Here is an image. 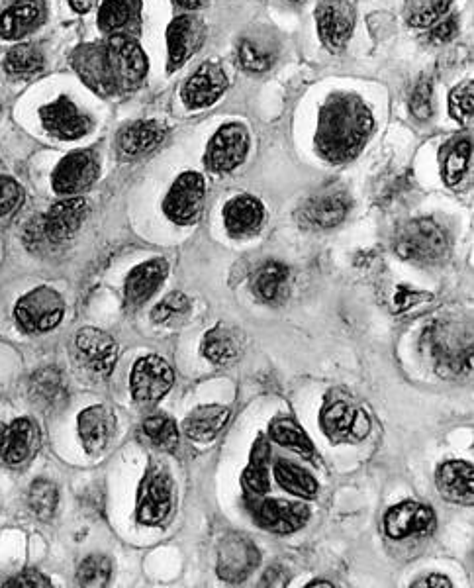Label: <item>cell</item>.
<instances>
[{
	"mask_svg": "<svg viewBox=\"0 0 474 588\" xmlns=\"http://www.w3.org/2000/svg\"><path fill=\"white\" fill-rule=\"evenodd\" d=\"M275 477L277 483L290 494L298 496V498H306L312 500L318 494V481L302 467H298L292 461H277L275 465Z\"/></svg>",
	"mask_w": 474,
	"mask_h": 588,
	"instance_id": "obj_34",
	"label": "cell"
},
{
	"mask_svg": "<svg viewBox=\"0 0 474 588\" xmlns=\"http://www.w3.org/2000/svg\"><path fill=\"white\" fill-rule=\"evenodd\" d=\"M316 22L324 46L337 53L353 34L355 8L349 0H324L316 10Z\"/></svg>",
	"mask_w": 474,
	"mask_h": 588,
	"instance_id": "obj_15",
	"label": "cell"
},
{
	"mask_svg": "<svg viewBox=\"0 0 474 588\" xmlns=\"http://www.w3.org/2000/svg\"><path fill=\"white\" fill-rule=\"evenodd\" d=\"M228 89V79L216 63H204L183 87L185 104L196 110L214 104Z\"/></svg>",
	"mask_w": 474,
	"mask_h": 588,
	"instance_id": "obj_23",
	"label": "cell"
},
{
	"mask_svg": "<svg viewBox=\"0 0 474 588\" xmlns=\"http://www.w3.org/2000/svg\"><path fill=\"white\" fill-rule=\"evenodd\" d=\"M28 504L40 520H49L57 508V487L46 479L34 481L28 492Z\"/></svg>",
	"mask_w": 474,
	"mask_h": 588,
	"instance_id": "obj_42",
	"label": "cell"
},
{
	"mask_svg": "<svg viewBox=\"0 0 474 588\" xmlns=\"http://www.w3.org/2000/svg\"><path fill=\"white\" fill-rule=\"evenodd\" d=\"M169 263L165 259H149L138 265L126 279V302L132 306H140L159 291L163 281L167 279Z\"/></svg>",
	"mask_w": 474,
	"mask_h": 588,
	"instance_id": "obj_26",
	"label": "cell"
},
{
	"mask_svg": "<svg viewBox=\"0 0 474 588\" xmlns=\"http://www.w3.org/2000/svg\"><path fill=\"white\" fill-rule=\"evenodd\" d=\"M286 2H290V4H296V6H300V4H304L306 0H286Z\"/></svg>",
	"mask_w": 474,
	"mask_h": 588,
	"instance_id": "obj_57",
	"label": "cell"
},
{
	"mask_svg": "<svg viewBox=\"0 0 474 588\" xmlns=\"http://www.w3.org/2000/svg\"><path fill=\"white\" fill-rule=\"evenodd\" d=\"M112 75L118 89H136L147 73V57L140 44L128 36H114L106 44Z\"/></svg>",
	"mask_w": 474,
	"mask_h": 588,
	"instance_id": "obj_13",
	"label": "cell"
},
{
	"mask_svg": "<svg viewBox=\"0 0 474 588\" xmlns=\"http://www.w3.org/2000/svg\"><path fill=\"white\" fill-rule=\"evenodd\" d=\"M63 314L65 302L61 294L49 287H38L32 293L24 294L14 308L16 322L26 334L51 332L59 326Z\"/></svg>",
	"mask_w": 474,
	"mask_h": 588,
	"instance_id": "obj_4",
	"label": "cell"
},
{
	"mask_svg": "<svg viewBox=\"0 0 474 588\" xmlns=\"http://www.w3.org/2000/svg\"><path fill=\"white\" fill-rule=\"evenodd\" d=\"M247 149L249 138L245 128L239 124H226L210 140L206 165L214 173H230L245 161Z\"/></svg>",
	"mask_w": 474,
	"mask_h": 588,
	"instance_id": "obj_14",
	"label": "cell"
},
{
	"mask_svg": "<svg viewBox=\"0 0 474 588\" xmlns=\"http://www.w3.org/2000/svg\"><path fill=\"white\" fill-rule=\"evenodd\" d=\"M435 526L433 510L416 500H406L390 508L384 516V530L392 539L426 536Z\"/></svg>",
	"mask_w": 474,
	"mask_h": 588,
	"instance_id": "obj_17",
	"label": "cell"
},
{
	"mask_svg": "<svg viewBox=\"0 0 474 588\" xmlns=\"http://www.w3.org/2000/svg\"><path fill=\"white\" fill-rule=\"evenodd\" d=\"M261 555L257 545L243 536L230 534L218 549V577L226 583H243L259 567Z\"/></svg>",
	"mask_w": 474,
	"mask_h": 588,
	"instance_id": "obj_12",
	"label": "cell"
},
{
	"mask_svg": "<svg viewBox=\"0 0 474 588\" xmlns=\"http://www.w3.org/2000/svg\"><path fill=\"white\" fill-rule=\"evenodd\" d=\"M181 8H187V10H196L202 6V0H175Z\"/></svg>",
	"mask_w": 474,
	"mask_h": 588,
	"instance_id": "obj_55",
	"label": "cell"
},
{
	"mask_svg": "<svg viewBox=\"0 0 474 588\" xmlns=\"http://www.w3.org/2000/svg\"><path fill=\"white\" fill-rule=\"evenodd\" d=\"M190 308L189 296L183 293H171L169 296H165L151 312V320L161 324V322H167L169 318L173 316H179V314H185Z\"/></svg>",
	"mask_w": 474,
	"mask_h": 588,
	"instance_id": "obj_44",
	"label": "cell"
},
{
	"mask_svg": "<svg viewBox=\"0 0 474 588\" xmlns=\"http://www.w3.org/2000/svg\"><path fill=\"white\" fill-rule=\"evenodd\" d=\"M243 338L237 328L218 324L202 340V355L214 365H228L239 357Z\"/></svg>",
	"mask_w": 474,
	"mask_h": 588,
	"instance_id": "obj_31",
	"label": "cell"
},
{
	"mask_svg": "<svg viewBox=\"0 0 474 588\" xmlns=\"http://www.w3.org/2000/svg\"><path fill=\"white\" fill-rule=\"evenodd\" d=\"M412 587L451 588L453 587V583L447 577H443V575H429L426 579H422L420 583H414Z\"/></svg>",
	"mask_w": 474,
	"mask_h": 588,
	"instance_id": "obj_53",
	"label": "cell"
},
{
	"mask_svg": "<svg viewBox=\"0 0 474 588\" xmlns=\"http://www.w3.org/2000/svg\"><path fill=\"white\" fill-rule=\"evenodd\" d=\"M204 30L194 16H179L169 24L167 48H169V73L179 71L200 48Z\"/></svg>",
	"mask_w": 474,
	"mask_h": 588,
	"instance_id": "obj_22",
	"label": "cell"
},
{
	"mask_svg": "<svg viewBox=\"0 0 474 588\" xmlns=\"http://www.w3.org/2000/svg\"><path fill=\"white\" fill-rule=\"evenodd\" d=\"M245 504L257 522L259 528L277 534L288 536L302 530L310 520V508L302 502H286L277 498H245Z\"/></svg>",
	"mask_w": 474,
	"mask_h": 588,
	"instance_id": "obj_5",
	"label": "cell"
},
{
	"mask_svg": "<svg viewBox=\"0 0 474 588\" xmlns=\"http://www.w3.org/2000/svg\"><path fill=\"white\" fill-rule=\"evenodd\" d=\"M112 577V561L106 555H89L77 569L81 587H106Z\"/></svg>",
	"mask_w": 474,
	"mask_h": 588,
	"instance_id": "obj_41",
	"label": "cell"
},
{
	"mask_svg": "<svg viewBox=\"0 0 474 588\" xmlns=\"http://www.w3.org/2000/svg\"><path fill=\"white\" fill-rule=\"evenodd\" d=\"M422 347H426L435 371L445 377H463L473 373V336L455 334L451 326L427 328L422 336Z\"/></svg>",
	"mask_w": 474,
	"mask_h": 588,
	"instance_id": "obj_2",
	"label": "cell"
},
{
	"mask_svg": "<svg viewBox=\"0 0 474 588\" xmlns=\"http://www.w3.org/2000/svg\"><path fill=\"white\" fill-rule=\"evenodd\" d=\"M4 587L44 588L51 587V583H49L48 577H44L42 573H38L34 569H26V571L18 573L16 577H12L10 581H6Z\"/></svg>",
	"mask_w": 474,
	"mask_h": 588,
	"instance_id": "obj_49",
	"label": "cell"
},
{
	"mask_svg": "<svg viewBox=\"0 0 474 588\" xmlns=\"http://www.w3.org/2000/svg\"><path fill=\"white\" fill-rule=\"evenodd\" d=\"M143 434L151 440L153 445H157L159 449H165V451H173L179 445L177 424L163 414L149 416L143 422Z\"/></svg>",
	"mask_w": 474,
	"mask_h": 588,
	"instance_id": "obj_39",
	"label": "cell"
},
{
	"mask_svg": "<svg viewBox=\"0 0 474 588\" xmlns=\"http://www.w3.org/2000/svg\"><path fill=\"white\" fill-rule=\"evenodd\" d=\"M269 459H271V445L263 434H259L251 449L249 465L241 475L245 498L265 496L269 492Z\"/></svg>",
	"mask_w": 474,
	"mask_h": 588,
	"instance_id": "obj_29",
	"label": "cell"
},
{
	"mask_svg": "<svg viewBox=\"0 0 474 588\" xmlns=\"http://www.w3.org/2000/svg\"><path fill=\"white\" fill-rule=\"evenodd\" d=\"M349 208H351V200L341 193L316 196L306 200L300 206V210L296 212V218L306 228L328 230L341 224L347 218Z\"/></svg>",
	"mask_w": 474,
	"mask_h": 588,
	"instance_id": "obj_21",
	"label": "cell"
},
{
	"mask_svg": "<svg viewBox=\"0 0 474 588\" xmlns=\"http://www.w3.org/2000/svg\"><path fill=\"white\" fill-rule=\"evenodd\" d=\"M230 414L232 412L228 406H220V404L198 406L185 420V434L190 440L200 441V443L216 440V436L228 424Z\"/></svg>",
	"mask_w": 474,
	"mask_h": 588,
	"instance_id": "obj_28",
	"label": "cell"
},
{
	"mask_svg": "<svg viewBox=\"0 0 474 588\" xmlns=\"http://www.w3.org/2000/svg\"><path fill=\"white\" fill-rule=\"evenodd\" d=\"M286 281L288 267L277 261H269L257 271L253 279V291L263 302H275L277 298H281Z\"/></svg>",
	"mask_w": 474,
	"mask_h": 588,
	"instance_id": "obj_36",
	"label": "cell"
},
{
	"mask_svg": "<svg viewBox=\"0 0 474 588\" xmlns=\"http://www.w3.org/2000/svg\"><path fill=\"white\" fill-rule=\"evenodd\" d=\"M471 157H473V144L469 140H461L449 151L443 163V179L449 187H457L465 179L471 167Z\"/></svg>",
	"mask_w": 474,
	"mask_h": 588,
	"instance_id": "obj_38",
	"label": "cell"
},
{
	"mask_svg": "<svg viewBox=\"0 0 474 588\" xmlns=\"http://www.w3.org/2000/svg\"><path fill=\"white\" fill-rule=\"evenodd\" d=\"M165 138V128L157 122H136L118 134V151L124 159H136L159 146Z\"/></svg>",
	"mask_w": 474,
	"mask_h": 588,
	"instance_id": "obj_30",
	"label": "cell"
},
{
	"mask_svg": "<svg viewBox=\"0 0 474 588\" xmlns=\"http://www.w3.org/2000/svg\"><path fill=\"white\" fill-rule=\"evenodd\" d=\"M44 67V55L34 46H16L6 53L4 69L12 77H32Z\"/></svg>",
	"mask_w": 474,
	"mask_h": 588,
	"instance_id": "obj_37",
	"label": "cell"
},
{
	"mask_svg": "<svg viewBox=\"0 0 474 588\" xmlns=\"http://www.w3.org/2000/svg\"><path fill=\"white\" fill-rule=\"evenodd\" d=\"M451 2L453 0H429L426 8H422L410 16V24L416 28H427V26L435 24L449 10Z\"/></svg>",
	"mask_w": 474,
	"mask_h": 588,
	"instance_id": "obj_47",
	"label": "cell"
},
{
	"mask_svg": "<svg viewBox=\"0 0 474 588\" xmlns=\"http://www.w3.org/2000/svg\"><path fill=\"white\" fill-rule=\"evenodd\" d=\"M134 16L132 0H104L98 10V26L106 32L122 30Z\"/></svg>",
	"mask_w": 474,
	"mask_h": 588,
	"instance_id": "obj_40",
	"label": "cell"
},
{
	"mask_svg": "<svg viewBox=\"0 0 474 588\" xmlns=\"http://www.w3.org/2000/svg\"><path fill=\"white\" fill-rule=\"evenodd\" d=\"M320 424L333 443H357L371 434V418L369 414L347 402V400H332L322 408Z\"/></svg>",
	"mask_w": 474,
	"mask_h": 588,
	"instance_id": "obj_8",
	"label": "cell"
},
{
	"mask_svg": "<svg viewBox=\"0 0 474 588\" xmlns=\"http://www.w3.org/2000/svg\"><path fill=\"white\" fill-rule=\"evenodd\" d=\"M73 67L100 97H110L118 91L106 46H81L73 53Z\"/></svg>",
	"mask_w": 474,
	"mask_h": 588,
	"instance_id": "obj_19",
	"label": "cell"
},
{
	"mask_svg": "<svg viewBox=\"0 0 474 588\" xmlns=\"http://www.w3.org/2000/svg\"><path fill=\"white\" fill-rule=\"evenodd\" d=\"M42 122L46 130L61 140H79L91 130V120L79 112V108L67 97H59L55 102L42 108Z\"/></svg>",
	"mask_w": 474,
	"mask_h": 588,
	"instance_id": "obj_20",
	"label": "cell"
},
{
	"mask_svg": "<svg viewBox=\"0 0 474 588\" xmlns=\"http://www.w3.org/2000/svg\"><path fill=\"white\" fill-rule=\"evenodd\" d=\"M100 173L98 157L91 149L73 151L53 171V189L57 195L75 196L89 191Z\"/></svg>",
	"mask_w": 474,
	"mask_h": 588,
	"instance_id": "obj_11",
	"label": "cell"
},
{
	"mask_svg": "<svg viewBox=\"0 0 474 588\" xmlns=\"http://www.w3.org/2000/svg\"><path fill=\"white\" fill-rule=\"evenodd\" d=\"M473 81L461 83L449 97V110L451 116L461 124V126H471L473 124Z\"/></svg>",
	"mask_w": 474,
	"mask_h": 588,
	"instance_id": "obj_43",
	"label": "cell"
},
{
	"mask_svg": "<svg viewBox=\"0 0 474 588\" xmlns=\"http://www.w3.org/2000/svg\"><path fill=\"white\" fill-rule=\"evenodd\" d=\"M457 34V22L453 18L439 22L433 32H431V40L433 42H449L453 36Z\"/></svg>",
	"mask_w": 474,
	"mask_h": 588,
	"instance_id": "obj_50",
	"label": "cell"
},
{
	"mask_svg": "<svg viewBox=\"0 0 474 588\" xmlns=\"http://www.w3.org/2000/svg\"><path fill=\"white\" fill-rule=\"evenodd\" d=\"M204 196H206L204 177L194 171L183 173L165 196L163 212L171 222L179 226H189L198 218L204 204Z\"/></svg>",
	"mask_w": 474,
	"mask_h": 588,
	"instance_id": "obj_9",
	"label": "cell"
},
{
	"mask_svg": "<svg viewBox=\"0 0 474 588\" xmlns=\"http://www.w3.org/2000/svg\"><path fill=\"white\" fill-rule=\"evenodd\" d=\"M394 249L402 259L414 263H435L445 257L449 242L439 224L429 218H420L404 224L396 232Z\"/></svg>",
	"mask_w": 474,
	"mask_h": 588,
	"instance_id": "obj_3",
	"label": "cell"
},
{
	"mask_svg": "<svg viewBox=\"0 0 474 588\" xmlns=\"http://www.w3.org/2000/svg\"><path fill=\"white\" fill-rule=\"evenodd\" d=\"M175 383V371L159 355H147L136 361L132 369V394L140 404H155L167 392L171 391Z\"/></svg>",
	"mask_w": 474,
	"mask_h": 588,
	"instance_id": "obj_10",
	"label": "cell"
},
{
	"mask_svg": "<svg viewBox=\"0 0 474 588\" xmlns=\"http://www.w3.org/2000/svg\"><path fill=\"white\" fill-rule=\"evenodd\" d=\"M96 0H69V4H71V8L75 10V12H79V14H87L93 6H95Z\"/></svg>",
	"mask_w": 474,
	"mask_h": 588,
	"instance_id": "obj_54",
	"label": "cell"
},
{
	"mask_svg": "<svg viewBox=\"0 0 474 588\" xmlns=\"http://www.w3.org/2000/svg\"><path fill=\"white\" fill-rule=\"evenodd\" d=\"M263 218H265V208L255 196H237L232 198L224 208V224L234 238L253 234L261 226Z\"/></svg>",
	"mask_w": 474,
	"mask_h": 588,
	"instance_id": "obj_27",
	"label": "cell"
},
{
	"mask_svg": "<svg viewBox=\"0 0 474 588\" xmlns=\"http://www.w3.org/2000/svg\"><path fill=\"white\" fill-rule=\"evenodd\" d=\"M22 200V187L10 177H0V218L14 214L20 208Z\"/></svg>",
	"mask_w": 474,
	"mask_h": 588,
	"instance_id": "obj_46",
	"label": "cell"
},
{
	"mask_svg": "<svg viewBox=\"0 0 474 588\" xmlns=\"http://www.w3.org/2000/svg\"><path fill=\"white\" fill-rule=\"evenodd\" d=\"M87 210V200L79 196H69L55 202L48 214L42 216L46 244H63L71 240L81 230L87 218Z\"/></svg>",
	"mask_w": 474,
	"mask_h": 588,
	"instance_id": "obj_16",
	"label": "cell"
},
{
	"mask_svg": "<svg viewBox=\"0 0 474 588\" xmlns=\"http://www.w3.org/2000/svg\"><path fill=\"white\" fill-rule=\"evenodd\" d=\"M437 490L449 502L473 504L474 473L469 461H447L437 469Z\"/></svg>",
	"mask_w": 474,
	"mask_h": 588,
	"instance_id": "obj_24",
	"label": "cell"
},
{
	"mask_svg": "<svg viewBox=\"0 0 474 588\" xmlns=\"http://www.w3.org/2000/svg\"><path fill=\"white\" fill-rule=\"evenodd\" d=\"M398 304H400V308H410L414 302H420V300H429V294H422V293H412L410 289L406 291V289H400V293L396 294V298H394Z\"/></svg>",
	"mask_w": 474,
	"mask_h": 588,
	"instance_id": "obj_52",
	"label": "cell"
},
{
	"mask_svg": "<svg viewBox=\"0 0 474 588\" xmlns=\"http://www.w3.org/2000/svg\"><path fill=\"white\" fill-rule=\"evenodd\" d=\"M40 428L28 418H18L0 428V457L6 465L18 467L30 461L40 449Z\"/></svg>",
	"mask_w": 474,
	"mask_h": 588,
	"instance_id": "obj_18",
	"label": "cell"
},
{
	"mask_svg": "<svg viewBox=\"0 0 474 588\" xmlns=\"http://www.w3.org/2000/svg\"><path fill=\"white\" fill-rule=\"evenodd\" d=\"M42 8L36 0H18L0 16V38L20 40L38 26Z\"/></svg>",
	"mask_w": 474,
	"mask_h": 588,
	"instance_id": "obj_32",
	"label": "cell"
},
{
	"mask_svg": "<svg viewBox=\"0 0 474 588\" xmlns=\"http://www.w3.org/2000/svg\"><path fill=\"white\" fill-rule=\"evenodd\" d=\"M412 114L420 120H427L431 116V85L429 81H420L410 97Z\"/></svg>",
	"mask_w": 474,
	"mask_h": 588,
	"instance_id": "obj_48",
	"label": "cell"
},
{
	"mask_svg": "<svg viewBox=\"0 0 474 588\" xmlns=\"http://www.w3.org/2000/svg\"><path fill=\"white\" fill-rule=\"evenodd\" d=\"M77 430H79V438L83 441L85 451L96 455L110 443L114 436V414L102 404L89 406L79 414Z\"/></svg>",
	"mask_w": 474,
	"mask_h": 588,
	"instance_id": "obj_25",
	"label": "cell"
},
{
	"mask_svg": "<svg viewBox=\"0 0 474 588\" xmlns=\"http://www.w3.org/2000/svg\"><path fill=\"white\" fill-rule=\"evenodd\" d=\"M288 573H286L285 569L281 567V565H275V567H271L267 573H265V577H263V585H267V587H285L286 583H288Z\"/></svg>",
	"mask_w": 474,
	"mask_h": 588,
	"instance_id": "obj_51",
	"label": "cell"
},
{
	"mask_svg": "<svg viewBox=\"0 0 474 588\" xmlns=\"http://www.w3.org/2000/svg\"><path fill=\"white\" fill-rule=\"evenodd\" d=\"M173 510V481L169 473L157 465L149 467L138 489L136 516L145 526H161Z\"/></svg>",
	"mask_w": 474,
	"mask_h": 588,
	"instance_id": "obj_6",
	"label": "cell"
},
{
	"mask_svg": "<svg viewBox=\"0 0 474 588\" xmlns=\"http://www.w3.org/2000/svg\"><path fill=\"white\" fill-rule=\"evenodd\" d=\"M318 587L332 588L333 585H332V583H330V581H324V579H318V581H314V583H310V585H308V588H318Z\"/></svg>",
	"mask_w": 474,
	"mask_h": 588,
	"instance_id": "obj_56",
	"label": "cell"
},
{
	"mask_svg": "<svg viewBox=\"0 0 474 588\" xmlns=\"http://www.w3.org/2000/svg\"><path fill=\"white\" fill-rule=\"evenodd\" d=\"M269 436H271V440L277 441L279 445H283L286 449L300 453L304 459H314L316 457L314 443L308 438V434L290 418L275 420L271 424V428H269Z\"/></svg>",
	"mask_w": 474,
	"mask_h": 588,
	"instance_id": "obj_35",
	"label": "cell"
},
{
	"mask_svg": "<svg viewBox=\"0 0 474 588\" xmlns=\"http://www.w3.org/2000/svg\"><path fill=\"white\" fill-rule=\"evenodd\" d=\"M30 392H32V398L42 406V410L61 408L65 404V398H67L65 379L53 367L42 369L32 377Z\"/></svg>",
	"mask_w": 474,
	"mask_h": 588,
	"instance_id": "obj_33",
	"label": "cell"
},
{
	"mask_svg": "<svg viewBox=\"0 0 474 588\" xmlns=\"http://www.w3.org/2000/svg\"><path fill=\"white\" fill-rule=\"evenodd\" d=\"M237 55H239L241 67L247 69V71H253V73L267 71L271 67V63H273V57L269 53H265L263 49L257 48L255 44H251L247 40L241 42Z\"/></svg>",
	"mask_w": 474,
	"mask_h": 588,
	"instance_id": "obj_45",
	"label": "cell"
},
{
	"mask_svg": "<svg viewBox=\"0 0 474 588\" xmlns=\"http://www.w3.org/2000/svg\"><path fill=\"white\" fill-rule=\"evenodd\" d=\"M373 132V116L355 95H335L320 112L316 146L332 163H345L359 155Z\"/></svg>",
	"mask_w": 474,
	"mask_h": 588,
	"instance_id": "obj_1",
	"label": "cell"
},
{
	"mask_svg": "<svg viewBox=\"0 0 474 588\" xmlns=\"http://www.w3.org/2000/svg\"><path fill=\"white\" fill-rule=\"evenodd\" d=\"M118 359L116 340L96 328H83L73 340V361L87 375L104 379L114 371Z\"/></svg>",
	"mask_w": 474,
	"mask_h": 588,
	"instance_id": "obj_7",
	"label": "cell"
}]
</instances>
